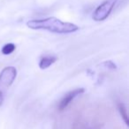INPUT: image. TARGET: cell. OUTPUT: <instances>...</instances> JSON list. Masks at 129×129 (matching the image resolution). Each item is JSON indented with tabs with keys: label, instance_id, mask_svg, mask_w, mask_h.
I'll return each mask as SVG.
<instances>
[{
	"label": "cell",
	"instance_id": "obj_3",
	"mask_svg": "<svg viewBox=\"0 0 129 129\" xmlns=\"http://www.w3.org/2000/svg\"><path fill=\"white\" fill-rule=\"evenodd\" d=\"M117 1L118 0H105L94 11L92 14V19L95 21H103L106 20L108 16L111 14Z\"/></svg>",
	"mask_w": 129,
	"mask_h": 129
},
{
	"label": "cell",
	"instance_id": "obj_4",
	"mask_svg": "<svg viewBox=\"0 0 129 129\" xmlns=\"http://www.w3.org/2000/svg\"><path fill=\"white\" fill-rule=\"evenodd\" d=\"M84 91H85L84 88H76V89H74V90H72V91L68 92L67 95L61 99L60 102H59L58 110L59 111H64L76 96H78V95L84 93Z\"/></svg>",
	"mask_w": 129,
	"mask_h": 129
},
{
	"label": "cell",
	"instance_id": "obj_6",
	"mask_svg": "<svg viewBox=\"0 0 129 129\" xmlns=\"http://www.w3.org/2000/svg\"><path fill=\"white\" fill-rule=\"evenodd\" d=\"M118 111H119L120 115L122 117V119L125 121V123L126 124V125H128V115H127V111H126V108H125V104H118Z\"/></svg>",
	"mask_w": 129,
	"mask_h": 129
},
{
	"label": "cell",
	"instance_id": "obj_1",
	"mask_svg": "<svg viewBox=\"0 0 129 129\" xmlns=\"http://www.w3.org/2000/svg\"><path fill=\"white\" fill-rule=\"evenodd\" d=\"M27 26L31 29L47 30L55 34H71L79 30L80 27L70 22H64L55 17L31 20L27 22Z\"/></svg>",
	"mask_w": 129,
	"mask_h": 129
},
{
	"label": "cell",
	"instance_id": "obj_5",
	"mask_svg": "<svg viewBox=\"0 0 129 129\" xmlns=\"http://www.w3.org/2000/svg\"><path fill=\"white\" fill-rule=\"evenodd\" d=\"M57 61V57H54V56H46V57H43L41 58L39 62V67L43 70L48 68L51 66L52 64Z\"/></svg>",
	"mask_w": 129,
	"mask_h": 129
},
{
	"label": "cell",
	"instance_id": "obj_7",
	"mask_svg": "<svg viewBox=\"0 0 129 129\" xmlns=\"http://www.w3.org/2000/svg\"><path fill=\"white\" fill-rule=\"evenodd\" d=\"M15 49H16L15 44L10 43H6V45H4V47L2 48L1 51H2V53L4 54V55H10V54H12L14 51Z\"/></svg>",
	"mask_w": 129,
	"mask_h": 129
},
{
	"label": "cell",
	"instance_id": "obj_8",
	"mask_svg": "<svg viewBox=\"0 0 129 129\" xmlns=\"http://www.w3.org/2000/svg\"><path fill=\"white\" fill-rule=\"evenodd\" d=\"M104 64H105L106 67L111 69V70H115V69L117 68L116 64H115L113 62H111V61H106V62H104Z\"/></svg>",
	"mask_w": 129,
	"mask_h": 129
},
{
	"label": "cell",
	"instance_id": "obj_2",
	"mask_svg": "<svg viewBox=\"0 0 129 129\" xmlns=\"http://www.w3.org/2000/svg\"><path fill=\"white\" fill-rule=\"evenodd\" d=\"M17 77V69L14 67H6L0 73V106L4 104L8 88Z\"/></svg>",
	"mask_w": 129,
	"mask_h": 129
}]
</instances>
